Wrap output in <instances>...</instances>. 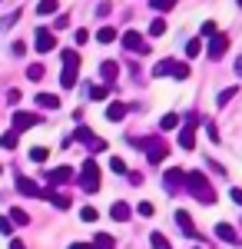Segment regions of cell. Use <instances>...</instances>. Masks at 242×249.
<instances>
[{
	"label": "cell",
	"instance_id": "19",
	"mask_svg": "<svg viewBox=\"0 0 242 249\" xmlns=\"http://www.w3.org/2000/svg\"><path fill=\"white\" fill-rule=\"evenodd\" d=\"M60 83H63V90H73V87H76V67H63Z\"/></svg>",
	"mask_w": 242,
	"mask_h": 249
},
{
	"label": "cell",
	"instance_id": "15",
	"mask_svg": "<svg viewBox=\"0 0 242 249\" xmlns=\"http://www.w3.org/2000/svg\"><path fill=\"white\" fill-rule=\"evenodd\" d=\"M216 236H219L223 243H239V232L232 230L229 223H219V226H216Z\"/></svg>",
	"mask_w": 242,
	"mask_h": 249
},
{
	"label": "cell",
	"instance_id": "43",
	"mask_svg": "<svg viewBox=\"0 0 242 249\" xmlns=\"http://www.w3.org/2000/svg\"><path fill=\"white\" fill-rule=\"evenodd\" d=\"M10 230H14V223L10 219H0V236H10Z\"/></svg>",
	"mask_w": 242,
	"mask_h": 249
},
{
	"label": "cell",
	"instance_id": "35",
	"mask_svg": "<svg viewBox=\"0 0 242 249\" xmlns=\"http://www.w3.org/2000/svg\"><path fill=\"white\" fill-rule=\"evenodd\" d=\"M63 67H80V57H76V50H63Z\"/></svg>",
	"mask_w": 242,
	"mask_h": 249
},
{
	"label": "cell",
	"instance_id": "17",
	"mask_svg": "<svg viewBox=\"0 0 242 249\" xmlns=\"http://www.w3.org/2000/svg\"><path fill=\"white\" fill-rule=\"evenodd\" d=\"M123 116H126V103H110V107H106V120H110V123H120Z\"/></svg>",
	"mask_w": 242,
	"mask_h": 249
},
{
	"label": "cell",
	"instance_id": "25",
	"mask_svg": "<svg viewBox=\"0 0 242 249\" xmlns=\"http://www.w3.org/2000/svg\"><path fill=\"white\" fill-rule=\"evenodd\" d=\"M10 223H17V226H27V223H30V216L20 210V206H14V210H10Z\"/></svg>",
	"mask_w": 242,
	"mask_h": 249
},
{
	"label": "cell",
	"instance_id": "26",
	"mask_svg": "<svg viewBox=\"0 0 242 249\" xmlns=\"http://www.w3.org/2000/svg\"><path fill=\"white\" fill-rule=\"evenodd\" d=\"M96 40H100V43H113V40H116V30H113V27H100V30H96Z\"/></svg>",
	"mask_w": 242,
	"mask_h": 249
},
{
	"label": "cell",
	"instance_id": "9",
	"mask_svg": "<svg viewBox=\"0 0 242 249\" xmlns=\"http://www.w3.org/2000/svg\"><path fill=\"white\" fill-rule=\"evenodd\" d=\"M179 146H183V150H192V146H196V123H183V130H179Z\"/></svg>",
	"mask_w": 242,
	"mask_h": 249
},
{
	"label": "cell",
	"instance_id": "22",
	"mask_svg": "<svg viewBox=\"0 0 242 249\" xmlns=\"http://www.w3.org/2000/svg\"><path fill=\"white\" fill-rule=\"evenodd\" d=\"M149 7H153L156 14H169V10L176 7V0H149Z\"/></svg>",
	"mask_w": 242,
	"mask_h": 249
},
{
	"label": "cell",
	"instance_id": "24",
	"mask_svg": "<svg viewBox=\"0 0 242 249\" xmlns=\"http://www.w3.org/2000/svg\"><path fill=\"white\" fill-rule=\"evenodd\" d=\"M163 34H166V20L156 17L153 23H149V37H163Z\"/></svg>",
	"mask_w": 242,
	"mask_h": 249
},
{
	"label": "cell",
	"instance_id": "16",
	"mask_svg": "<svg viewBox=\"0 0 242 249\" xmlns=\"http://www.w3.org/2000/svg\"><path fill=\"white\" fill-rule=\"evenodd\" d=\"M37 107H43V110H60V96L56 93H37Z\"/></svg>",
	"mask_w": 242,
	"mask_h": 249
},
{
	"label": "cell",
	"instance_id": "4",
	"mask_svg": "<svg viewBox=\"0 0 242 249\" xmlns=\"http://www.w3.org/2000/svg\"><path fill=\"white\" fill-rule=\"evenodd\" d=\"M166 153H169V146L163 143V140H149V143H146V160L153 163V166H156V163H163Z\"/></svg>",
	"mask_w": 242,
	"mask_h": 249
},
{
	"label": "cell",
	"instance_id": "1",
	"mask_svg": "<svg viewBox=\"0 0 242 249\" xmlns=\"http://www.w3.org/2000/svg\"><path fill=\"white\" fill-rule=\"evenodd\" d=\"M186 190L199 199V203H206V206H212L216 203V193H212V183L206 179L203 170H189L186 173Z\"/></svg>",
	"mask_w": 242,
	"mask_h": 249
},
{
	"label": "cell",
	"instance_id": "39",
	"mask_svg": "<svg viewBox=\"0 0 242 249\" xmlns=\"http://www.w3.org/2000/svg\"><path fill=\"white\" fill-rule=\"evenodd\" d=\"M110 170L113 173H126V163H123L120 156H110Z\"/></svg>",
	"mask_w": 242,
	"mask_h": 249
},
{
	"label": "cell",
	"instance_id": "34",
	"mask_svg": "<svg viewBox=\"0 0 242 249\" xmlns=\"http://www.w3.org/2000/svg\"><path fill=\"white\" fill-rule=\"evenodd\" d=\"M173 77H176V80H189V67L176 60V67H173Z\"/></svg>",
	"mask_w": 242,
	"mask_h": 249
},
{
	"label": "cell",
	"instance_id": "31",
	"mask_svg": "<svg viewBox=\"0 0 242 249\" xmlns=\"http://www.w3.org/2000/svg\"><path fill=\"white\" fill-rule=\"evenodd\" d=\"M236 93H239V87H225L223 93H219V100H216V103H219V107H225V103H229V100H232Z\"/></svg>",
	"mask_w": 242,
	"mask_h": 249
},
{
	"label": "cell",
	"instance_id": "42",
	"mask_svg": "<svg viewBox=\"0 0 242 249\" xmlns=\"http://www.w3.org/2000/svg\"><path fill=\"white\" fill-rule=\"evenodd\" d=\"M229 196H232V203H236V206H242V190H239V186H232Z\"/></svg>",
	"mask_w": 242,
	"mask_h": 249
},
{
	"label": "cell",
	"instance_id": "11",
	"mask_svg": "<svg viewBox=\"0 0 242 249\" xmlns=\"http://www.w3.org/2000/svg\"><path fill=\"white\" fill-rule=\"evenodd\" d=\"M110 216H113V219H116V223H126V219H130V216H133L130 203H123V199H120V203H113V206H110Z\"/></svg>",
	"mask_w": 242,
	"mask_h": 249
},
{
	"label": "cell",
	"instance_id": "5",
	"mask_svg": "<svg viewBox=\"0 0 242 249\" xmlns=\"http://www.w3.org/2000/svg\"><path fill=\"white\" fill-rule=\"evenodd\" d=\"M123 47H126V50H130V53H146L149 47H146V40L139 37V34H136V30H126V34H123Z\"/></svg>",
	"mask_w": 242,
	"mask_h": 249
},
{
	"label": "cell",
	"instance_id": "7",
	"mask_svg": "<svg viewBox=\"0 0 242 249\" xmlns=\"http://www.w3.org/2000/svg\"><path fill=\"white\" fill-rule=\"evenodd\" d=\"M229 50V37L225 34H216V37H209V60H219Z\"/></svg>",
	"mask_w": 242,
	"mask_h": 249
},
{
	"label": "cell",
	"instance_id": "48",
	"mask_svg": "<svg viewBox=\"0 0 242 249\" xmlns=\"http://www.w3.org/2000/svg\"><path fill=\"white\" fill-rule=\"evenodd\" d=\"M236 3H239V7H242V0H236Z\"/></svg>",
	"mask_w": 242,
	"mask_h": 249
},
{
	"label": "cell",
	"instance_id": "8",
	"mask_svg": "<svg viewBox=\"0 0 242 249\" xmlns=\"http://www.w3.org/2000/svg\"><path fill=\"white\" fill-rule=\"evenodd\" d=\"M37 123H40L37 113H14V133H23V130H30Z\"/></svg>",
	"mask_w": 242,
	"mask_h": 249
},
{
	"label": "cell",
	"instance_id": "6",
	"mask_svg": "<svg viewBox=\"0 0 242 249\" xmlns=\"http://www.w3.org/2000/svg\"><path fill=\"white\" fill-rule=\"evenodd\" d=\"M34 47H37V53H50V50L56 47V34H53V30H37Z\"/></svg>",
	"mask_w": 242,
	"mask_h": 249
},
{
	"label": "cell",
	"instance_id": "21",
	"mask_svg": "<svg viewBox=\"0 0 242 249\" xmlns=\"http://www.w3.org/2000/svg\"><path fill=\"white\" fill-rule=\"evenodd\" d=\"M56 7H60L56 0H40V3H37V14H40V17H50V14H56Z\"/></svg>",
	"mask_w": 242,
	"mask_h": 249
},
{
	"label": "cell",
	"instance_id": "13",
	"mask_svg": "<svg viewBox=\"0 0 242 249\" xmlns=\"http://www.w3.org/2000/svg\"><path fill=\"white\" fill-rule=\"evenodd\" d=\"M17 193H23V196H40V186L34 179H27V176H17Z\"/></svg>",
	"mask_w": 242,
	"mask_h": 249
},
{
	"label": "cell",
	"instance_id": "23",
	"mask_svg": "<svg viewBox=\"0 0 242 249\" xmlns=\"http://www.w3.org/2000/svg\"><path fill=\"white\" fill-rule=\"evenodd\" d=\"M149 243H153V249H173L163 232H149Z\"/></svg>",
	"mask_w": 242,
	"mask_h": 249
},
{
	"label": "cell",
	"instance_id": "27",
	"mask_svg": "<svg viewBox=\"0 0 242 249\" xmlns=\"http://www.w3.org/2000/svg\"><path fill=\"white\" fill-rule=\"evenodd\" d=\"M176 126H179V116L176 113H166L163 120H159V130H176Z\"/></svg>",
	"mask_w": 242,
	"mask_h": 249
},
{
	"label": "cell",
	"instance_id": "2",
	"mask_svg": "<svg viewBox=\"0 0 242 249\" xmlns=\"http://www.w3.org/2000/svg\"><path fill=\"white\" fill-rule=\"evenodd\" d=\"M80 190L83 193L100 190V166H96V160H83L80 163Z\"/></svg>",
	"mask_w": 242,
	"mask_h": 249
},
{
	"label": "cell",
	"instance_id": "47",
	"mask_svg": "<svg viewBox=\"0 0 242 249\" xmlns=\"http://www.w3.org/2000/svg\"><path fill=\"white\" fill-rule=\"evenodd\" d=\"M70 249H93V246H90V243H73Z\"/></svg>",
	"mask_w": 242,
	"mask_h": 249
},
{
	"label": "cell",
	"instance_id": "46",
	"mask_svg": "<svg viewBox=\"0 0 242 249\" xmlns=\"http://www.w3.org/2000/svg\"><path fill=\"white\" fill-rule=\"evenodd\" d=\"M236 77H239V80H242V57H239V60H236Z\"/></svg>",
	"mask_w": 242,
	"mask_h": 249
},
{
	"label": "cell",
	"instance_id": "32",
	"mask_svg": "<svg viewBox=\"0 0 242 249\" xmlns=\"http://www.w3.org/2000/svg\"><path fill=\"white\" fill-rule=\"evenodd\" d=\"M47 146H34V150H30V160H34V163H47Z\"/></svg>",
	"mask_w": 242,
	"mask_h": 249
},
{
	"label": "cell",
	"instance_id": "18",
	"mask_svg": "<svg viewBox=\"0 0 242 249\" xmlns=\"http://www.w3.org/2000/svg\"><path fill=\"white\" fill-rule=\"evenodd\" d=\"M100 77L106 80V87L116 80V63H113V60H103V63H100Z\"/></svg>",
	"mask_w": 242,
	"mask_h": 249
},
{
	"label": "cell",
	"instance_id": "10",
	"mask_svg": "<svg viewBox=\"0 0 242 249\" xmlns=\"http://www.w3.org/2000/svg\"><path fill=\"white\" fill-rule=\"evenodd\" d=\"M176 226L186 232V236H199V232H196V223H192V216H189L186 210H176Z\"/></svg>",
	"mask_w": 242,
	"mask_h": 249
},
{
	"label": "cell",
	"instance_id": "14",
	"mask_svg": "<svg viewBox=\"0 0 242 249\" xmlns=\"http://www.w3.org/2000/svg\"><path fill=\"white\" fill-rule=\"evenodd\" d=\"M73 140H80L83 146H93L100 136H93V130H90V126H83V123H80V126H76V133H73Z\"/></svg>",
	"mask_w": 242,
	"mask_h": 249
},
{
	"label": "cell",
	"instance_id": "40",
	"mask_svg": "<svg viewBox=\"0 0 242 249\" xmlns=\"http://www.w3.org/2000/svg\"><path fill=\"white\" fill-rule=\"evenodd\" d=\"M206 133H209V140H212V143H219V126H216L212 120L206 123Z\"/></svg>",
	"mask_w": 242,
	"mask_h": 249
},
{
	"label": "cell",
	"instance_id": "37",
	"mask_svg": "<svg viewBox=\"0 0 242 249\" xmlns=\"http://www.w3.org/2000/svg\"><path fill=\"white\" fill-rule=\"evenodd\" d=\"M80 219H83V223H96V210L93 206H83V210H80Z\"/></svg>",
	"mask_w": 242,
	"mask_h": 249
},
{
	"label": "cell",
	"instance_id": "41",
	"mask_svg": "<svg viewBox=\"0 0 242 249\" xmlns=\"http://www.w3.org/2000/svg\"><path fill=\"white\" fill-rule=\"evenodd\" d=\"M136 213H139V216H153V203H139Z\"/></svg>",
	"mask_w": 242,
	"mask_h": 249
},
{
	"label": "cell",
	"instance_id": "30",
	"mask_svg": "<svg viewBox=\"0 0 242 249\" xmlns=\"http://www.w3.org/2000/svg\"><path fill=\"white\" fill-rule=\"evenodd\" d=\"M106 96H110V87H90V100L100 103V100H106Z\"/></svg>",
	"mask_w": 242,
	"mask_h": 249
},
{
	"label": "cell",
	"instance_id": "3",
	"mask_svg": "<svg viewBox=\"0 0 242 249\" xmlns=\"http://www.w3.org/2000/svg\"><path fill=\"white\" fill-rule=\"evenodd\" d=\"M163 186H166V193H179L186 186V170H166L163 173Z\"/></svg>",
	"mask_w": 242,
	"mask_h": 249
},
{
	"label": "cell",
	"instance_id": "33",
	"mask_svg": "<svg viewBox=\"0 0 242 249\" xmlns=\"http://www.w3.org/2000/svg\"><path fill=\"white\" fill-rule=\"evenodd\" d=\"M0 146H3V150H14V146H17V133H14V130L3 133V136H0Z\"/></svg>",
	"mask_w": 242,
	"mask_h": 249
},
{
	"label": "cell",
	"instance_id": "20",
	"mask_svg": "<svg viewBox=\"0 0 242 249\" xmlns=\"http://www.w3.org/2000/svg\"><path fill=\"white\" fill-rule=\"evenodd\" d=\"M173 67H176V60H159L153 67V77H173Z\"/></svg>",
	"mask_w": 242,
	"mask_h": 249
},
{
	"label": "cell",
	"instance_id": "45",
	"mask_svg": "<svg viewBox=\"0 0 242 249\" xmlns=\"http://www.w3.org/2000/svg\"><path fill=\"white\" fill-rule=\"evenodd\" d=\"M10 249H27V243H23V239H14V243H10Z\"/></svg>",
	"mask_w": 242,
	"mask_h": 249
},
{
	"label": "cell",
	"instance_id": "36",
	"mask_svg": "<svg viewBox=\"0 0 242 249\" xmlns=\"http://www.w3.org/2000/svg\"><path fill=\"white\" fill-rule=\"evenodd\" d=\"M199 50H203V43H199V40L192 37V40L186 43V57H199Z\"/></svg>",
	"mask_w": 242,
	"mask_h": 249
},
{
	"label": "cell",
	"instance_id": "38",
	"mask_svg": "<svg viewBox=\"0 0 242 249\" xmlns=\"http://www.w3.org/2000/svg\"><path fill=\"white\" fill-rule=\"evenodd\" d=\"M216 34H219L216 20H206V23H203V37H216Z\"/></svg>",
	"mask_w": 242,
	"mask_h": 249
},
{
	"label": "cell",
	"instance_id": "29",
	"mask_svg": "<svg viewBox=\"0 0 242 249\" xmlns=\"http://www.w3.org/2000/svg\"><path fill=\"white\" fill-rule=\"evenodd\" d=\"M116 246V239H113V236H106V232H100V236H96V249H113Z\"/></svg>",
	"mask_w": 242,
	"mask_h": 249
},
{
	"label": "cell",
	"instance_id": "44",
	"mask_svg": "<svg viewBox=\"0 0 242 249\" xmlns=\"http://www.w3.org/2000/svg\"><path fill=\"white\" fill-rule=\"evenodd\" d=\"M73 40H76V43H86V40H90V34H86V30H76Z\"/></svg>",
	"mask_w": 242,
	"mask_h": 249
},
{
	"label": "cell",
	"instance_id": "12",
	"mask_svg": "<svg viewBox=\"0 0 242 249\" xmlns=\"http://www.w3.org/2000/svg\"><path fill=\"white\" fill-rule=\"evenodd\" d=\"M73 179V170L70 166H56L53 173H50V186H60V183H70Z\"/></svg>",
	"mask_w": 242,
	"mask_h": 249
},
{
	"label": "cell",
	"instance_id": "28",
	"mask_svg": "<svg viewBox=\"0 0 242 249\" xmlns=\"http://www.w3.org/2000/svg\"><path fill=\"white\" fill-rule=\"evenodd\" d=\"M27 77L34 80V83H37V80H43V63H30V67H27Z\"/></svg>",
	"mask_w": 242,
	"mask_h": 249
}]
</instances>
